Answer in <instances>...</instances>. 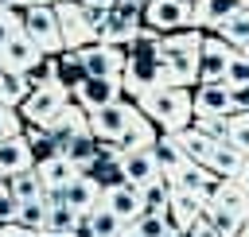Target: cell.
<instances>
[{"label": "cell", "mask_w": 249, "mask_h": 237, "mask_svg": "<svg viewBox=\"0 0 249 237\" xmlns=\"http://www.w3.org/2000/svg\"><path fill=\"white\" fill-rule=\"evenodd\" d=\"M54 16H58L62 47H66V51H82V47L97 43V27H93V19H89L86 4H78V0H62V4L54 8Z\"/></svg>", "instance_id": "7"}, {"label": "cell", "mask_w": 249, "mask_h": 237, "mask_svg": "<svg viewBox=\"0 0 249 237\" xmlns=\"http://www.w3.org/2000/svg\"><path fill=\"white\" fill-rule=\"evenodd\" d=\"M124 4H136V8H148L152 0H124Z\"/></svg>", "instance_id": "48"}, {"label": "cell", "mask_w": 249, "mask_h": 237, "mask_svg": "<svg viewBox=\"0 0 249 237\" xmlns=\"http://www.w3.org/2000/svg\"><path fill=\"white\" fill-rule=\"evenodd\" d=\"M43 132L51 136V144H54V148H58V155H62V152H66L82 132H89V113H86L82 105H74V101H70V105H66V109H62V113L43 128Z\"/></svg>", "instance_id": "11"}, {"label": "cell", "mask_w": 249, "mask_h": 237, "mask_svg": "<svg viewBox=\"0 0 249 237\" xmlns=\"http://www.w3.org/2000/svg\"><path fill=\"white\" fill-rule=\"evenodd\" d=\"M66 105H70V89H62V85H43V89H31V93H27V101L19 105V117H23L27 128H47Z\"/></svg>", "instance_id": "6"}, {"label": "cell", "mask_w": 249, "mask_h": 237, "mask_svg": "<svg viewBox=\"0 0 249 237\" xmlns=\"http://www.w3.org/2000/svg\"><path fill=\"white\" fill-rule=\"evenodd\" d=\"M23 78H27V85H31V89H43V85H58V54H54V58L47 54V58H43V62H35V66H31Z\"/></svg>", "instance_id": "29"}, {"label": "cell", "mask_w": 249, "mask_h": 237, "mask_svg": "<svg viewBox=\"0 0 249 237\" xmlns=\"http://www.w3.org/2000/svg\"><path fill=\"white\" fill-rule=\"evenodd\" d=\"M237 183H241V186H245V190H249V167H245V171H241V179H237Z\"/></svg>", "instance_id": "46"}, {"label": "cell", "mask_w": 249, "mask_h": 237, "mask_svg": "<svg viewBox=\"0 0 249 237\" xmlns=\"http://www.w3.org/2000/svg\"><path fill=\"white\" fill-rule=\"evenodd\" d=\"M222 43H230L233 51H245L249 47V8H241V12H233L218 31H214Z\"/></svg>", "instance_id": "24"}, {"label": "cell", "mask_w": 249, "mask_h": 237, "mask_svg": "<svg viewBox=\"0 0 249 237\" xmlns=\"http://www.w3.org/2000/svg\"><path fill=\"white\" fill-rule=\"evenodd\" d=\"M175 144L183 148V155H187V159H195V163H202V167H206L210 152L218 148V144H214L210 136H202L195 124H191V128H183V132H175Z\"/></svg>", "instance_id": "23"}, {"label": "cell", "mask_w": 249, "mask_h": 237, "mask_svg": "<svg viewBox=\"0 0 249 237\" xmlns=\"http://www.w3.org/2000/svg\"><path fill=\"white\" fill-rule=\"evenodd\" d=\"M66 206L78 214V218H86V214H93L97 206H101V186L89 179V175H78L70 186H66Z\"/></svg>", "instance_id": "22"}, {"label": "cell", "mask_w": 249, "mask_h": 237, "mask_svg": "<svg viewBox=\"0 0 249 237\" xmlns=\"http://www.w3.org/2000/svg\"><path fill=\"white\" fill-rule=\"evenodd\" d=\"M35 4H39V0H16V8H19V12H27V8H35Z\"/></svg>", "instance_id": "45"}, {"label": "cell", "mask_w": 249, "mask_h": 237, "mask_svg": "<svg viewBox=\"0 0 249 237\" xmlns=\"http://www.w3.org/2000/svg\"><path fill=\"white\" fill-rule=\"evenodd\" d=\"M245 167H249V159H245L233 144H218V148L210 152V159H206V171H210L214 179H241Z\"/></svg>", "instance_id": "20"}, {"label": "cell", "mask_w": 249, "mask_h": 237, "mask_svg": "<svg viewBox=\"0 0 249 237\" xmlns=\"http://www.w3.org/2000/svg\"><path fill=\"white\" fill-rule=\"evenodd\" d=\"M233 47L230 43H222L218 35H206L202 39V51H198V85L202 82H222L226 78V70H230V62H233Z\"/></svg>", "instance_id": "13"}, {"label": "cell", "mask_w": 249, "mask_h": 237, "mask_svg": "<svg viewBox=\"0 0 249 237\" xmlns=\"http://www.w3.org/2000/svg\"><path fill=\"white\" fill-rule=\"evenodd\" d=\"M230 144L249 159V113H233L230 117Z\"/></svg>", "instance_id": "34"}, {"label": "cell", "mask_w": 249, "mask_h": 237, "mask_svg": "<svg viewBox=\"0 0 249 237\" xmlns=\"http://www.w3.org/2000/svg\"><path fill=\"white\" fill-rule=\"evenodd\" d=\"M0 183H4V179H0Z\"/></svg>", "instance_id": "54"}, {"label": "cell", "mask_w": 249, "mask_h": 237, "mask_svg": "<svg viewBox=\"0 0 249 237\" xmlns=\"http://www.w3.org/2000/svg\"><path fill=\"white\" fill-rule=\"evenodd\" d=\"M78 225V214L70 210V206H51L47 210V229H54V233H70Z\"/></svg>", "instance_id": "36"}, {"label": "cell", "mask_w": 249, "mask_h": 237, "mask_svg": "<svg viewBox=\"0 0 249 237\" xmlns=\"http://www.w3.org/2000/svg\"><path fill=\"white\" fill-rule=\"evenodd\" d=\"M39 237H70V233H54V229H43Z\"/></svg>", "instance_id": "47"}, {"label": "cell", "mask_w": 249, "mask_h": 237, "mask_svg": "<svg viewBox=\"0 0 249 237\" xmlns=\"http://www.w3.org/2000/svg\"><path fill=\"white\" fill-rule=\"evenodd\" d=\"M233 4H237V8H249V0H233Z\"/></svg>", "instance_id": "51"}, {"label": "cell", "mask_w": 249, "mask_h": 237, "mask_svg": "<svg viewBox=\"0 0 249 237\" xmlns=\"http://www.w3.org/2000/svg\"><path fill=\"white\" fill-rule=\"evenodd\" d=\"M144 27L156 35L187 31L191 27V0H152L144 8Z\"/></svg>", "instance_id": "9"}, {"label": "cell", "mask_w": 249, "mask_h": 237, "mask_svg": "<svg viewBox=\"0 0 249 237\" xmlns=\"http://www.w3.org/2000/svg\"><path fill=\"white\" fill-rule=\"evenodd\" d=\"M132 229H136L140 237H167V233H171V221H167V218H156V214H140V218L132 221Z\"/></svg>", "instance_id": "35"}, {"label": "cell", "mask_w": 249, "mask_h": 237, "mask_svg": "<svg viewBox=\"0 0 249 237\" xmlns=\"http://www.w3.org/2000/svg\"><path fill=\"white\" fill-rule=\"evenodd\" d=\"M152 152H156V159H160V167H163V175L171 171V167H179L187 155H183V148L175 144V136H167V132H160V140L152 144Z\"/></svg>", "instance_id": "30"}, {"label": "cell", "mask_w": 249, "mask_h": 237, "mask_svg": "<svg viewBox=\"0 0 249 237\" xmlns=\"http://www.w3.org/2000/svg\"><path fill=\"white\" fill-rule=\"evenodd\" d=\"M121 85H124V97L128 101H140V97L163 89V62L156 54H128L124 74H121Z\"/></svg>", "instance_id": "3"}, {"label": "cell", "mask_w": 249, "mask_h": 237, "mask_svg": "<svg viewBox=\"0 0 249 237\" xmlns=\"http://www.w3.org/2000/svg\"><path fill=\"white\" fill-rule=\"evenodd\" d=\"M237 54H245V58H249V47H245V51H237Z\"/></svg>", "instance_id": "53"}, {"label": "cell", "mask_w": 249, "mask_h": 237, "mask_svg": "<svg viewBox=\"0 0 249 237\" xmlns=\"http://www.w3.org/2000/svg\"><path fill=\"white\" fill-rule=\"evenodd\" d=\"M121 237H140V233H136L132 225H124V233H121Z\"/></svg>", "instance_id": "49"}, {"label": "cell", "mask_w": 249, "mask_h": 237, "mask_svg": "<svg viewBox=\"0 0 249 237\" xmlns=\"http://www.w3.org/2000/svg\"><path fill=\"white\" fill-rule=\"evenodd\" d=\"M222 82L230 89H249V58L245 54H233V62H230V70H226Z\"/></svg>", "instance_id": "37"}, {"label": "cell", "mask_w": 249, "mask_h": 237, "mask_svg": "<svg viewBox=\"0 0 249 237\" xmlns=\"http://www.w3.org/2000/svg\"><path fill=\"white\" fill-rule=\"evenodd\" d=\"M86 218H89V225H93L97 237H121V233H124V221H121L113 210H105V206H97V210L86 214Z\"/></svg>", "instance_id": "32"}, {"label": "cell", "mask_w": 249, "mask_h": 237, "mask_svg": "<svg viewBox=\"0 0 249 237\" xmlns=\"http://www.w3.org/2000/svg\"><path fill=\"white\" fill-rule=\"evenodd\" d=\"M27 93H31L27 78L8 70V74H4V82H0V105H8V109H16V113H19V105L27 101Z\"/></svg>", "instance_id": "26"}, {"label": "cell", "mask_w": 249, "mask_h": 237, "mask_svg": "<svg viewBox=\"0 0 249 237\" xmlns=\"http://www.w3.org/2000/svg\"><path fill=\"white\" fill-rule=\"evenodd\" d=\"M31 167H35V155H31L27 136H12L0 144V179H12V175L31 171Z\"/></svg>", "instance_id": "19"}, {"label": "cell", "mask_w": 249, "mask_h": 237, "mask_svg": "<svg viewBox=\"0 0 249 237\" xmlns=\"http://www.w3.org/2000/svg\"><path fill=\"white\" fill-rule=\"evenodd\" d=\"M23 35H31V43L43 51V54H62V27H58V16L51 4H35L23 12Z\"/></svg>", "instance_id": "5"}, {"label": "cell", "mask_w": 249, "mask_h": 237, "mask_svg": "<svg viewBox=\"0 0 249 237\" xmlns=\"http://www.w3.org/2000/svg\"><path fill=\"white\" fill-rule=\"evenodd\" d=\"M140 198H144V214H156V218H167V210H171V186L160 179V183H152V186H144L140 190Z\"/></svg>", "instance_id": "27"}, {"label": "cell", "mask_w": 249, "mask_h": 237, "mask_svg": "<svg viewBox=\"0 0 249 237\" xmlns=\"http://www.w3.org/2000/svg\"><path fill=\"white\" fill-rule=\"evenodd\" d=\"M183 237H226V233H222V229H218L214 221H206V218H198V221H195V225H191V229H187Z\"/></svg>", "instance_id": "41"}, {"label": "cell", "mask_w": 249, "mask_h": 237, "mask_svg": "<svg viewBox=\"0 0 249 237\" xmlns=\"http://www.w3.org/2000/svg\"><path fill=\"white\" fill-rule=\"evenodd\" d=\"M136 105L167 136H175V132H183V128L195 124V89H156V93L140 97Z\"/></svg>", "instance_id": "1"}, {"label": "cell", "mask_w": 249, "mask_h": 237, "mask_svg": "<svg viewBox=\"0 0 249 237\" xmlns=\"http://www.w3.org/2000/svg\"><path fill=\"white\" fill-rule=\"evenodd\" d=\"M70 101L82 105L86 113H97V109H105V105L124 101V85H121V78H82V82L74 85Z\"/></svg>", "instance_id": "8"}, {"label": "cell", "mask_w": 249, "mask_h": 237, "mask_svg": "<svg viewBox=\"0 0 249 237\" xmlns=\"http://www.w3.org/2000/svg\"><path fill=\"white\" fill-rule=\"evenodd\" d=\"M16 225H23V229H35V233H43V229H47V202H43V198H35V202H19Z\"/></svg>", "instance_id": "31"}, {"label": "cell", "mask_w": 249, "mask_h": 237, "mask_svg": "<svg viewBox=\"0 0 249 237\" xmlns=\"http://www.w3.org/2000/svg\"><path fill=\"white\" fill-rule=\"evenodd\" d=\"M70 237H97V233H93V225H89V218H78V225L70 229Z\"/></svg>", "instance_id": "43"}, {"label": "cell", "mask_w": 249, "mask_h": 237, "mask_svg": "<svg viewBox=\"0 0 249 237\" xmlns=\"http://www.w3.org/2000/svg\"><path fill=\"white\" fill-rule=\"evenodd\" d=\"M4 8H16V0H0V12H4Z\"/></svg>", "instance_id": "50"}, {"label": "cell", "mask_w": 249, "mask_h": 237, "mask_svg": "<svg viewBox=\"0 0 249 237\" xmlns=\"http://www.w3.org/2000/svg\"><path fill=\"white\" fill-rule=\"evenodd\" d=\"M101 206H105V210H113L124 225H132V221L144 214V198H140V190H136V186H128V183H117V186L101 190Z\"/></svg>", "instance_id": "18"}, {"label": "cell", "mask_w": 249, "mask_h": 237, "mask_svg": "<svg viewBox=\"0 0 249 237\" xmlns=\"http://www.w3.org/2000/svg\"><path fill=\"white\" fill-rule=\"evenodd\" d=\"M140 117H144L140 105L124 97V101H117V105H105V109L89 113V136H93L97 144H117Z\"/></svg>", "instance_id": "2"}, {"label": "cell", "mask_w": 249, "mask_h": 237, "mask_svg": "<svg viewBox=\"0 0 249 237\" xmlns=\"http://www.w3.org/2000/svg\"><path fill=\"white\" fill-rule=\"evenodd\" d=\"M23 117L16 113V109H8V105H0V144L4 140H12V136H23Z\"/></svg>", "instance_id": "38"}, {"label": "cell", "mask_w": 249, "mask_h": 237, "mask_svg": "<svg viewBox=\"0 0 249 237\" xmlns=\"http://www.w3.org/2000/svg\"><path fill=\"white\" fill-rule=\"evenodd\" d=\"M23 136H27V144H31L35 163H43V159H54V155H58V148L51 144V136H47L43 128H23Z\"/></svg>", "instance_id": "33"}, {"label": "cell", "mask_w": 249, "mask_h": 237, "mask_svg": "<svg viewBox=\"0 0 249 237\" xmlns=\"http://www.w3.org/2000/svg\"><path fill=\"white\" fill-rule=\"evenodd\" d=\"M43 58H47V54H43V51L31 43V35H23V31L12 35V39L0 47V62H4V70H12V74H27V70H31L35 62H43Z\"/></svg>", "instance_id": "17"}, {"label": "cell", "mask_w": 249, "mask_h": 237, "mask_svg": "<svg viewBox=\"0 0 249 237\" xmlns=\"http://www.w3.org/2000/svg\"><path fill=\"white\" fill-rule=\"evenodd\" d=\"M195 117L230 120L233 117V89L226 82H202V85H195Z\"/></svg>", "instance_id": "12"}, {"label": "cell", "mask_w": 249, "mask_h": 237, "mask_svg": "<svg viewBox=\"0 0 249 237\" xmlns=\"http://www.w3.org/2000/svg\"><path fill=\"white\" fill-rule=\"evenodd\" d=\"M4 74H8V70H4V62H0V82H4Z\"/></svg>", "instance_id": "52"}, {"label": "cell", "mask_w": 249, "mask_h": 237, "mask_svg": "<svg viewBox=\"0 0 249 237\" xmlns=\"http://www.w3.org/2000/svg\"><path fill=\"white\" fill-rule=\"evenodd\" d=\"M82 78H86V70H82L78 51H62V54H58V85L74 93V85H78Z\"/></svg>", "instance_id": "28"}, {"label": "cell", "mask_w": 249, "mask_h": 237, "mask_svg": "<svg viewBox=\"0 0 249 237\" xmlns=\"http://www.w3.org/2000/svg\"><path fill=\"white\" fill-rule=\"evenodd\" d=\"M23 31V12L19 8H4L0 12V47L12 39V35H19Z\"/></svg>", "instance_id": "39"}, {"label": "cell", "mask_w": 249, "mask_h": 237, "mask_svg": "<svg viewBox=\"0 0 249 237\" xmlns=\"http://www.w3.org/2000/svg\"><path fill=\"white\" fill-rule=\"evenodd\" d=\"M78 58H82L86 78H121L124 62H128L124 47H109V43H89L78 51Z\"/></svg>", "instance_id": "10"}, {"label": "cell", "mask_w": 249, "mask_h": 237, "mask_svg": "<svg viewBox=\"0 0 249 237\" xmlns=\"http://www.w3.org/2000/svg\"><path fill=\"white\" fill-rule=\"evenodd\" d=\"M35 171H39V183H43V190H66L82 171L66 159V155H54V159H43V163H35Z\"/></svg>", "instance_id": "21"}, {"label": "cell", "mask_w": 249, "mask_h": 237, "mask_svg": "<svg viewBox=\"0 0 249 237\" xmlns=\"http://www.w3.org/2000/svg\"><path fill=\"white\" fill-rule=\"evenodd\" d=\"M8 183V190L16 194V202H35V198H43V183H39V171L31 167V171H19V175H12V179H4Z\"/></svg>", "instance_id": "25"}, {"label": "cell", "mask_w": 249, "mask_h": 237, "mask_svg": "<svg viewBox=\"0 0 249 237\" xmlns=\"http://www.w3.org/2000/svg\"><path fill=\"white\" fill-rule=\"evenodd\" d=\"M0 237H39V233H35V229H23V225L12 221V225H0Z\"/></svg>", "instance_id": "42"}, {"label": "cell", "mask_w": 249, "mask_h": 237, "mask_svg": "<svg viewBox=\"0 0 249 237\" xmlns=\"http://www.w3.org/2000/svg\"><path fill=\"white\" fill-rule=\"evenodd\" d=\"M210 202L218 210H226L237 225H249V190L237 183V179H218L210 186Z\"/></svg>", "instance_id": "15"}, {"label": "cell", "mask_w": 249, "mask_h": 237, "mask_svg": "<svg viewBox=\"0 0 249 237\" xmlns=\"http://www.w3.org/2000/svg\"><path fill=\"white\" fill-rule=\"evenodd\" d=\"M144 31V8H136V4H117V8H109L105 12V23H101V31H97V43H109V47H128L136 35Z\"/></svg>", "instance_id": "4"}, {"label": "cell", "mask_w": 249, "mask_h": 237, "mask_svg": "<svg viewBox=\"0 0 249 237\" xmlns=\"http://www.w3.org/2000/svg\"><path fill=\"white\" fill-rule=\"evenodd\" d=\"M78 4H86V8H97V12H109V8H117L121 0H78Z\"/></svg>", "instance_id": "44"}, {"label": "cell", "mask_w": 249, "mask_h": 237, "mask_svg": "<svg viewBox=\"0 0 249 237\" xmlns=\"http://www.w3.org/2000/svg\"><path fill=\"white\" fill-rule=\"evenodd\" d=\"M163 183L171 186V190H187V194H210V186L218 183L202 163H195V159H183L179 167H171L167 175H163Z\"/></svg>", "instance_id": "16"}, {"label": "cell", "mask_w": 249, "mask_h": 237, "mask_svg": "<svg viewBox=\"0 0 249 237\" xmlns=\"http://www.w3.org/2000/svg\"><path fill=\"white\" fill-rule=\"evenodd\" d=\"M121 175H124V183H128V186L144 190V186H152V183H160V179H163V167H160L156 152H152V148H144V152H128V155H121Z\"/></svg>", "instance_id": "14"}, {"label": "cell", "mask_w": 249, "mask_h": 237, "mask_svg": "<svg viewBox=\"0 0 249 237\" xmlns=\"http://www.w3.org/2000/svg\"><path fill=\"white\" fill-rule=\"evenodd\" d=\"M16 214H19V202H16V194L8 190V183H0V225H12Z\"/></svg>", "instance_id": "40"}]
</instances>
